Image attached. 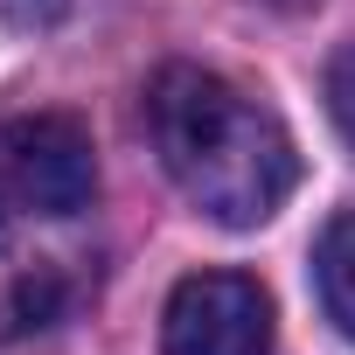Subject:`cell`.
<instances>
[{
    "instance_id": "obj_7",
    "label": "cell",
    "mask_w": 355,
    "mask_h": 355,
    "mask_svg": "<svg viewBox=\"0 0 355 355\" xmlns=\"http://www.w3.org/2000/svg\"><path fill=\"white\" fill-rule=\"evenodd\" d=\"M0 8H8V21H21V28H49V21H63L70 0H0Z\"/></svg>"
},
{
    "instance_id": "obj_6",
    "label": "cell",
    "mask_w": 355,
    "mask_h": 355,
    "mask_svg": "<svg viewBox=\"0 0 355 355\" xmlns=\"http://www.w3.org/2000/svg\"><path fill=\"white\" fill-rule=\"evenodd\" d=\"M327 119H334V132L355 146V42H341L334 63H327Z\"/></svg>"
},
{
    "instance_id": "obj_1",
    "label": "cell",
    "mask_w": 355,
    "mask_h": 355,
    "mask_svg": "<svg viewBox=\"0 0 355 355\" xmlns=\"http://www.w3.org/2000/svg\"><path fill=\"white\" fill-rule=\"evenodd\" d=\"M146 139L167 182L223 230L272 223L300 189V146L279 112L202 63H167L146 84Z\"/></svg>"
},
{
    "instance_id": "obj_8",
    "label": "cell",
    "mask_w": 355,
    "mask_h": 355,
    "mask_svg": "<svg viewBox=\"0 0 355 355\" xmlns=\"http://www.w3.org/2000/svg\"><path fill=\"white\" fill-rule=\"evenodd\" d=\"M279 8H306V0H279Z\"/></svg>"
},
{
    "instance_id": "obj_2",
    "label": "cell",
    "mask_w": 355,
    "mask_h": 355,
    "mask_svg": "<svg viewBox=\"0 0 355 355\" xmlns=\"http://www.w3.org/2000/svg\"><path fill=\"white\" fill-rule=\"evenodd\" d=\"M98 202V146L70 112L0 119V223L8 216H84Z\"/></svg>"
},
{
    "instance_id": "obj_5",
    "label": "cell",
    "mask_w": 355,
    "mask_h": 355,
    "mask_svg": "<svg viewBox=\"0 0 355 355\" xmlns=\"http://www.w3.org/2000/svg\"><path fill=\"white\" fill-rule=\"evenodd\" d=\"M313 286H320L327 320L355 341V209H341L320 230V244H313Z\"/></svg>"
},
{
    "instance_id": "obj_3",
    "label": "cell",
    "mask_w": 355,
    "mask_h": 355,
    "mask_svg": "<svg viewBox=\"0 0 355 355\" xmlns=\"http://www.w3.org/2000/svg\"><path fill=\"white\" fill-rule=\"evenodd\" d=\"M279 313L251 272H189L167 293L160 355H272Z\"/></svg>"
},
{
    "instance_id": "obj_4",
    "label": "cell",
    "mask_w": 355,
    "mask_h": 355,
    "mask_svg": "<svg viewBox=\"0 0 355 355\" xmlns=\"http://www.w3.org/2000/svg\"><path fill=\"white\" fill-rule=\"evenodd\" d=\"M63 300L70 293H63V272L49 258H28V251H15L0 237V348L35 334V327H49L63 313Z\"/></svg>"
}]
</instances>
